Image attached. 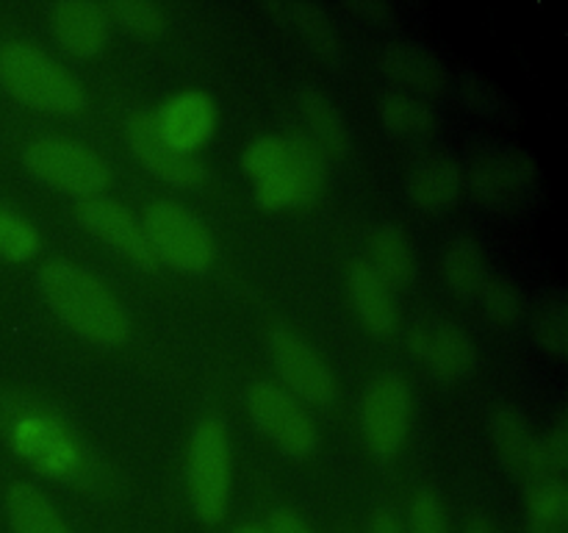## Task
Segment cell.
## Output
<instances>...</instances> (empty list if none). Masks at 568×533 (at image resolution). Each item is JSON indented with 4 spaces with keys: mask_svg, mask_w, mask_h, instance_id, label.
Segmentation results:
<instances>
[{
    "mask_svg": "<svg viewBox=\"0 0 568 533\" xmlns=\"http://www.w3.org/2000/svg\"><path fill=\"white\" fill-rule=\"evenodd\" d=\"M39 289L55 316L87 342L114 348L131 333L125 309L111 289L72 261H48L39 270Z\"/></svg>",
    "mask_w": 568,
    "mask_h": 533,
    "instance_id": "6da1fadb",
    "label": "cell"
},
{
    "mask_svg": "<svg viewBox=\"0 0 568 533\" xmlns=\"http://www.w3.org/2000/svg\"><path fill=\"white\" fill-rule=\"evenodd\" d=\"M244 170L264 209L311 203L325 178L322 153L308 137H258L244 150Z\"/></svg>",
    "mask_w": 568,
    "mask_h": 533,
    "instance_id": "7a4b0ae2",
    "label": "cell"
},
{
    "mask_svg": "<svg viewBox=\"0 0 568 533\" xmlns=\"http://www.w3.org/2000/svg\"><path fill=\"white\" fill-rule=\"evenodd\" d=\"M0 83L17 100L50 114H78L87 105L81 81L28 42L0 48Z\"/></svg>",
    "mask_w": 568,
    "mask_h": 533,
    "instance_id": "3957f363",
    "label": "cell"
},
{
    "mask_svg": "<svg viewBox=\"0 0 568 533\" xmlns=\"http://www.w3.org/2000/svg\"><path fill=\"white\" fill-rule=\"evenodd\" d=\"M189 500L203 522L214 525L225 516L231 497V447L222 420L205 416L194 425L186 453Z\"/></svg>",
    "mask_w": 568,
    "mask_h": 533,
    "instance_id": "277c9868",
    "label": "cell"
},
{
    "mask_svg": "<svg viewBox=\"0 0 568 533\" xmlns=\"http://www.w3.org/2000/svg\"><path fill=\"white\" fill-rule=\"evenodd\" d=\"M22 161H26L28 172L37 175L39 181L61 189V192L75 194L81 200L103 192L111 178L109 164L94 150H89L87 144L72 142V139H33L22 150Z\"/></svg>",
    "mask_w": 568,
    "mask_h": 533,
    "instance_id": "5b68a950",
    "label": "cell"
},
{
    "mask_svg": "<svg viewBox=\"0 0 568 533\" xmlns=\"http://www.w3.org/2000/svg\"><path fill=\"white\" fill-rule=\"evenodd\" d=\"M155 261H166L181 272H205L214 261V237L183 205L172 200H155L142 220Z\"/></svg>",
    "mask_w": 568,
    "mask_h": 533,
    "instance_id": "8992f818",
    "label": "cell"
},
{
    "mask_svg": "<svg viewBox=\"0 0 568 533\" xmlns=\"http://www.w3.org/2000/svg\"><path fill=\"white\" fill-rule=\"evenodd\" d=\"M255 425L292 459H308L320 447V431L292 392L272 381H255L247 392Z\"/></svg>",
    "mask_w": 568,
    "mask_h": 533,
    "instance_id": "52a82bcc",
    "label": "cell"
},
{
    "mask_svg": "<svg viewBox=\"0 0 568 533\" xmlns=\"http://www.w3.org/2000/svg\"><path fill=\"white\" fill-rule=\"evenodd\" d=\"M410 425V389L394 372L377 375L361 403L364 442L377 459H392L403 447Z\"/></svg>",
    "mask_w": 568,
    "mask_h": 533,
    "instance_id": "ba28073f",
    "label": "cell"
},
{
    "mask_svg": "<svg viewBox=\"0 0 568 533\" xmlns=\"http://www.w3.org/2000/svg\"><path fill=\"white\" fill-rule=\"evenodd\" d=\"M75 214L92 237H98L100 242L109 244L111 250L125 255L128 261H133L142 270H153L155 253L148 242V233H144L142 222L120 200L92 194V198H83L78 203Z\"/></svg>",
    "mask_w": 568,
    "mask_h": 533,
    "instance_id": "9c48e42d",
    "label": "cell"
},
{
    "mask_svg": "<svg viewBox=\"0 0 568 533\" xmlns=\"http://www.w3.org/2000/svg\"><path fill=\"white\" fill-rule=\"evenodd\" d=\"M11 447L39 475L67 477L81 464L75 442L55 420L44 414H26L11 428Z\"/></svg>",
    "mask_w": 568,
    "mask_h": 533,
    "instance_id": "30bf717a",
    "label": "cell"
},
{
    "mask_svg": "<svg viewBox=\"0 0 568 533\" xmlns=\"http://www.w3.org/2000/svg\"><path fill=\"white\" fill-rule=\"evenodd\" d=\"M272 361L294 394L311 403H331L336 398V378L320 353L288 328H277L270 336Z\"/></svg>",
    "mask_w": 568,
    "mask_h": 533,
    "instance_id": "8fae6325",
    "label": "cell"
},
{
    "mask_svg": "<svg viewBox=\"0 0 568 533\" xmlns=\"http://www.w3.org/2000/svg\"><path fill=\"white\" fill-rule=\"evenodd\" d=\"M128 144L136 153V159L148 167L153 175H159L161 181H170L175 187H197L203 183L205 170L194 155L178 153L175 148L161 139L159 128H155L153 111H133L128 117Z\"/></svg>",
    "mask_w": 568,
    "mask_h": 533,
    "instance_id": "7c38bea8",
    "label": "cell"
},
{
    "mask_svg": "<svg viewBox=\"0 0 568 533\" xmlns=\"http://www.w3.org/2000/svg\"><path fill=\"white\" fill-rule=\"evenodd\" d=\"M153 120L161 139L170 148H175L178 153L192 155L214 133L216 105L200 89H183V92L164 100L159 111H153Z\"/></svg>",
    "mask_w": 568,
    "mask_h": 533,
    "instance_id": "4fadbf2b",
    "label": "cell"
},
{
    "mask_svg": "<svg viewBox=\"0 0 568 533\" xmlns=\"http://www.w3.org/2000/svg\"><path fill=\"white\" fill-rule=\"evenodd\" d=\"M494 442H497L499 455H503L505 464L516 472L525 481L536 483L544 481L549 475L552 466L547 461V450L544 442L530 431L525 416L514 409H499L494 414Z\"/></svg>",
    "mask_w": 568,
    "mask_h": 533,
    "instance_id": "5bb4252c",
    "label": "cell"
},
{
    "mask_svg": "<svg viewBox=\"0 0 568 533\" xmlns=\"http://www.w3.org/2000/svg\"><path fill=\"white\" fill-rule=\"evenodd\" d=\"M48 20L61 48L75 56H94L109 42V11L92 0H61Z\"/></svg>",
    "mask_w": 568,
    "mask_h": 533,
    "instance_id": "9a60e30c",
    "label": "cell"
},
{
    "mask_svg": "<svg viewBox=\"0 0 568 533\" xmlns=\"http://www.w3.org/2000/svg\"><path fill=\"white\" fill-rule=\"evenodd\" d=\"M410 350L419 355L422 364L444 378L464 375L475 359V350H471L466 333L447 322H427V325L410 331Z\"/></svg>",
    "mask_w": 568,
    "mask_h": 533,
    "instance_id": "2e32d148",
    "label": "cell"
},
{
    "mask_svg": "<svg viewBox=\"0 0 568 533\" xmlns=\"http://www.w3.org/2000/svg\"><path fill=\"white\" fill-rule=\"evenodd\" d=\"M349 298L364 325L377 336L397 325V303H394L392 286L372 270L369 261H355L349 266Z\"/></svg>",
    "mask_w": 568,
    "mask_h": 533,
    "instance_id": "e0dca14e",
    "label": "cell"
},
{
    "mask_svg": "<svg viewBox=\"0 0 568 533\" xmlns=\"http://www.w3.org/2000/svg\"><path fill=\"white\" fill-rule=\"evenodd\" d=\"M11 533H72L50 497L33 483H11L6 492Z\"/></svg>",
    "mask_w": 568,
    "mask_h": 533,
    "instance_id": "ac0fdd59",
    "label": "cell"
},
{
    "mask_svg": "<svg viewBox=\"0 0 568 533\" xmlns=\"http://www.w3.org/2000/svg\"><path fill=\"white\" fill-rule=\"evenodd\" d=\"M372 270L388 283V286H405L416 272V253L408 233L397 225H383L372 233Z\"/></svg>",
    "mask_w": 568,
    "mask_h": 533,
    "instance_id": "d6986e66",
    "label": "cell"
},
{
    "mask_svg": "<svg viewBox=\"0 0 568 533\" xmlns=\"http://www.w3.org/2000/svg\"><path fill=\"white\" fill-rule=\"evenodd\" d=\"M532 175H536V170H532V161L527 159V153L503 150L491 161H486L483 170H477L475 181L477 189H483L491 200L510 203L521 192H527V183L532 181Z\"/></svg>",
    "mask_w": 568,
    "mask_h": 533,
    "instance_id": "ffe728a7",
    "label": "cell"
},
{
    "mask_svg": "<svg viewBox=\"0 0 568 533\" xmlns=\"http://www.w3.org/2000/svg\"><path fill=\"white\" fill-rule=\"evenodd\" d=\"M386 70L394 72L399 81L410 83L416 89H425V92H442L444 81H447L442 61L430 50L414 42L392 44L386 50Z\"/></svg>",
    "mask_w": 568,
    "mask_h": 533,
    "instance_id": "44dd1931",
    "label": "cell"
},
{
    "mask_svg": "<svg viewBox=\"0 0 568 533\" xmlns=\"http://www.w3.org/2000/svg\"><path fill=\"white\" fill-rule=\"evenodd\" d=\"M460 189V175L449 161H427L410 172L408 192L419 209L442 211L455 203Z\"/></svg>",
    "mask_w": 568,
    "mask_h": 533,
    "instance_id": "7402d4cb",
    "label": "cell"
},
{
    "mask_svg": "<svg viewBox=\"0 0 568 533\" xmlns=\"http://www.w3.org/2000/svg\"><path fill=\"white\" fill-rule=\"evenodd\" d=\"M530 533H568V489L560 477L532 483L527 494Z\"/></svg>",
    "mask_w": 568,
    "mask_h": 533,
    "instance_id": "603a6c76",
    "label": "cell"
},
{
    "mask_svg": "<svg viewBox=\"0 0 568 533\" xmlns=\"http://www.w3.org/2000/svg\"><path fill=\"white\" fill-rule=\"evenodd\" d=\"M444 275L447 283L464 298H475L486 286V259L475 239L458 237L444 250Z\"/></svg>",
    "mask_w": 568,
    "mask_h": 533,
    "instance_id": "cb8c5ba5",
    "label": "cell"
},
{
    "mask_svg": "<svg viewBox=\"0 0 568 533\" xmlns=\"http://www.w3.org/2000/svg\"><path fill=\"white\" fill-rule=\"evenodd\" d=\"M303 111H305V120H308L311 133L320 139L316 150H320V153L322 150H327V153H336V155L342 153L347 137H344V125L342 120H338L336 111L331 109V103H327L325 98H320V94H305Z\"/></svg>",
    "mask_w": 568,
    "mask_h": 533,
    "instance_id": "d4e9b609",
    "label": "cell"
},
{
    "mask_svg": "<svg viewBox=\"0 0 568 533\" xmlns=\"http://www.w3.org/2000/svg\"><path fill=\"white\" fill-rule=\"evenodd\" d=\"M383 122L397 137H422L430 128L433 117L419 100L408 98V94H392L383 100Z\"/></svg>",
    "mask_w": 568,
    "mask_h": 533,
    "instance_id": "484cf974",
    "label": "cell"
},
{
    "mask_svg": "<svg viewBox=\"0 0 568 533\" xmlns=\"http://www.w3.org/2000/svg\"><path fill=\"white\" fill-rule=\"evenodd\" d=\"M39 250V233L28 220L0 205V255L9 261H26Z\"/></svg>",
    "mask_w": 568,
    "mask_h": 533,
    "instance_id": "4316f807",
    "label": "cell"
},
{
    "mask_svg": "<svg viewBox=\"0 0 568 533\" xmlns=\"http://www.w3.org/2000/svg\"><path fill=\"white\" fill-rule=\"evenodd\" d=\"M532 328H536V336L549 353L560 355L566 353L568 344V320H566V303L564 298H547L536 311V320H532Z\"/></svg>",
    "mask_w": 568,
    "mask_h": 533,
    "instance_id": "83f0119b",
    "label": "cell"
},
{
    "mask_svg": "<svg viewBox=\"0 0 568 533\" xmlns=\"http://www.w3.org/2000/svg\"><path fill=\"white\" fill-rule=\"evenodd\" d=\"M477 298L483 300V305H486V311L491 320L510 322L519 316L521 294H519V289H516L510 281H505V278L486 281V286H483V292L477 294Z\"/></svg>",
    "mask_w": 568,
    "mask_h": 533,
    "instance_id": "f1b7e54d",
    "label": "cell"
},
{
    "mask_svg": "<svg viewBox=\"0 0 568 533\" xmlns=\"http://www.w3.org/2000/svg\"><path fill=\"white\" fill-rule=\"evenodd\" d=\"M109 11L116 17V22H122V26L136 33H155L164 26L161 9L155 3H148V0H116V3H111Z\"/></svg>",
    "mask_w": 568,
    "mask_h": 533,
    "instance_id": "f546056e",
    "label": "cell"
},
{
    "mask_svg": "<svg viewBox=\"0 0 568 533\" xmlns=\"http://www.w3.org/2000/svg\"><path fill=\"white\" fill-rule=\"evenodd\" d=\"M408 522H410V533H449L442 503H438L436 494L430 492H419L414 500H410Z\"/></svg>",
    "mask_w": 568,
    "mask_h": 533,
    "instance_id": "4dcf8cb0",
    "label": "cell"
},
{
    "mask_svg": "<svg viewBox=\"0 0 568 533\" xmlns=\"http://www.w3.org/2000/svg\"><path fill=\"white\" fill-rule=\"evenodd\" d=\"M264 531L266 533H311V527H308V522L297 514V511L277 509L270 514Z\"/></svg>",
    "mask_w": 568,
    "mask_h": 533,
    "instance_id": "1f68e13d",
    "label": "cell"
},
{
    "mask_svg": "<svg viewBox=\"0 0 568 533\" xmlns=\"http://www.w3.org/2000/svg\"><path fill=\"white\" fill-rule=\"evenodd\" d=\"M544 450H547V461H549V466H552L555 472L566 470V461H568V433H566L564 422H560V425L555 428L552 433H549L547 442H544Z\"/></svg>",
    "mask_w": 568,
    "mask_h": 533,
    "instance_id": "d6a6232c",
    "label": "cell"
},
{
    "mask_svg": "<svg viewBox=\"0 0 568 533\" xmlns=\"http://www.w3.org/2000/svg\"><path fill=\"white\" fill-rule=\"evenodd\" d=\"M369 533H405V527L399 525V520L392 514V511L383 509V511H377L375 516H372Z\"/></svg>",
    "mask_w": 568,
    "mask_h": 533,
    "instance_id": "836d02e7",
    "label": "cell"
},
{
    "mask_svg": "<svg viewBox=\"0 0 568 533\" xmlns=\"http://www.w3.org/2000/svg\"><path fill=\"white\" fill-rule=\"evenodd\" d=\"M464 533H497V527H494L486 516H471V520L466 522Z\"/></svg>",
    "mask_w": 568,
    "mask_h": 533,
    "instance_id": "e575fe53",
    "label": "cell"
},
{
    "mask_svg": "<svg viewBox=\"0 0 568 533\" xmlns=\"http://www.w3.org/2000/svg\"><path fill=\"white\" fill-rule=\"evenodd\" d=\"M233 533H266V531L261 525H242V527H236Z\"/></svg>",
    "mask_w": 568,
    "mask_h": 533,
    "instance_id": "d590c367",
    "label": "cell"
}]
</instances>
